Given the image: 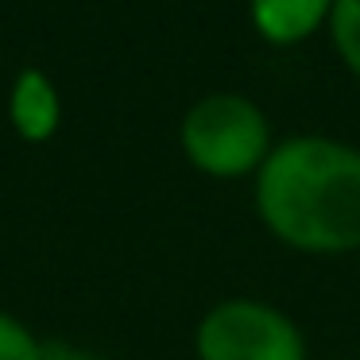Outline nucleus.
Masks as SVG:
<instances>
[{
  "label": "nucleus",
  "mask_w": 360,
  "mask_h": 360,
  "mask_svg": "<svg viewBox=\"0 0 360 360\" xmlns=\"http://www.w3.org/2000/svg\"><path fill=\"white\" fill-rule=\"evenodd\" d=\"M194 352L198 360H306V337L264 298H225L198 321Z\"/></svg>",
  "instance_id": "nucleus-3"
},
{
  "label": "nucleus",
  "mask_w": 360,
  "mask_h": 360,
  "mask_svg": "<svg viewBox=\"0 0 360 360\" xmlns=\"http://www.w3.org/2000/svg\"><path fill=\"white\" fill-rule=\"evenodd\" d=\"M256 213L302 256L360 252V148L321 132L275 143L256 171Z\"/></svg>",
  "instance_id": "nucleus-1"
},
{
  "label": "nucleus",
  "mask_w": 360,
  "mask_h": 360,
  "mask_svg": "<svg viewBox=\"0 0 360 360\" xmlns=\"http://www.w3.org/2000/svg\"><path fill=\"white\" fill-rule=\"evenodd\" d=\"M43 360H97V356L89 349H78V345L51 341V345H43Z\"/></svg>",
  "instance_id": "nucleus-8"
},
{
  "label": "nucleus",
  "mask_w": 360,
  "mask_h": 360,
  "mask_svg": "<svg viewBox=\"0 0 360 360\" xmlns=\"http://www.w3.org/2000/svg\"><path fill=\"white\" fill-rule=\"evenodd\" d=\"M0 360H43V341L8 310H0Z\"/></svg>",
  "instance_id": "nucleus-7"
},
{
  "label": "nucleus",
  "mask_w": 360,
  "mask_h": 360,
  "mask_svg": "<svg viewBox=\"0 0 360 360\" xmlns=\"http://www.w3.org/2000/svg\"><path fill=\"white\" fill-rule=\"evenodd\" d=\"M8 120L20 132V140L27 143H47L58 132V120H63V97H58L55 82L43 70L27 66L16 74L8 94Z\"/></svg>",
  "instance_id": "nucleus-5"
},
{
  "label": "nucleus",
  "mask_w": 360,
  "mask_h": 360,
  "mask_svg": "<svg viewBox=\"0 0 360 360\" xmlns=\"http://www.w3.org/2000/svg\"><path fill=\"white\" fill-rule=\"evenodd\" d=\"M182 155L210 179H256L271 155V120L244 94H205L186 109L179 128Z\"/></svg>",
  "instance_id": "nucleus-2"
},
{
  "label": "nucleus",
  "mask_w": 360,
  "mask_h": 360,
  "mask_svg": "<svg viewBox=\"0 0 360 360\" xmlns=\"http://www.w3.org/2000/svg\"><path fill=\"white\" fill-rule=\"evenodd\" d=\"M326 32L345 70L360 78V0H333V16Z\"/></svg>",
  "instance_id": "nucleus-6"
},
{
  "label": "nucleus",
  "mask_w": 360,
  "mask_h": 360,
  "mask_svg": "<svg viewBox=\"0 0 360 360\" xmlns=\"http://www.w3.org/2000/svg\"><path fill=\"white\" fill-rule=\"evenodd\" d=\"M333 0H248V20L271 47H295L329 27Z\"/></svg>",
  "instance_id": "nucleus-4"
}]
</instances>
